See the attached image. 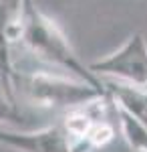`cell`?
Masks as SVG:
<instances>
[{
  "mask_svg": "<svg viewBox=\"0 0 147 152\" xmlns=\"http://www.w3.org/2000/svg\"><path fill=\"white\" fill-rule=\"evenodd\" d=\"M20 43L38 59L73 73V77H77L83 83H87L91 87H95L97 91L107 95L105 81L81 61L75 49L71 47L67 35L63 33V28L46 12L40 10L34 0H22Z\"/></svg>",
  "mask_w": 147,
  "mask_h": 152,
  "instance_id": "1",
  "label": "cell"
},
{
  "mask_svg": "<svg viewBox=\"0 0 147 152\" xmlns=\"http://www.w3.org/2000/svg\"><path fill=\"white\" fill-rule=\"evenodd\" d=\"M12 89L30 104L46 110H73L107 97L77 77H63L50 71L12 65Z\"/></svg>",
  "mask_w": 147,
  "mask_h": 152,
  "instance_id": "2",
  "label": "cell"
},
{
  "mask_svg": "<svg viewBox=\"0 0 147 152\" xmlns=\"http://www.w3.org/2000/svg\"><path fill=\"white\" fill-rule=\"evenodd\" d=\"M95 75H107L115 81L147 87V43L141 33H133L121 49L91 63Z\"/></svg>",
  "mask_w": 147,
  "mask_h": 152,
  "instance_id": "3",
  "label": "cell"
},
{
  "mask_svg": "<svg viewBox=\"0 0 147 152\" xmlns=\"http://www.w3.org/2000/svg\"><path fill=\"white\" fill-rule=\"evenodd\" d=\"M0 144H6L20 152H77L73 140L61 124L32 132L0 128Z\"/></svg>",
  "mask_w": 147,
  "mask_h": 152,
  "instance_id": "4",
  "label": "cell"
},
{
  "mask_svg": "<svg viewBox=\"0 0 147 152\" xmlns=\"http://www.w3.org/2000/svg\"><path fill=\"white\" fill-rule=\"evenodd\" d=\"M107 95L117 107L129 112L131 116L139 118L147 124V87L141 85H131L123 81H109L105 83Z\"/></svg>",
  "mask_w": 147,
  "mask_h": 152,
  "instance_id": "5",
  "label": "cell"
},
{
  "mask_svg": "<svg viewBox=\"0 0 147 152\" xmlns=\"http://www.w3.org/2000/svg\"><path fill=\"white\" fill-rule=\"evenodd\" d=\"M113 107H115V116L119 120L121 134H123L125 142L129 144V148L133 152H147V124L141 122L139 118L131 116L129 112L117 107L115 104H113Z\"/></svg>",
  "mask_w": 147,
  "mask_h": 152,
  "instance_id": "6",
  "label": "cell"
},
{
  "mask_svg": "<svg viewBox=\"0 0 147 152\" xmlns=\"http://www.w3.org/2000/svg\"><path fill=\"white\" fill-rule=\"evenodd\" d=\"M113 136H115L113 124H109L105 118H101V120H97L91 126V130L87 132L85 140L81 142V144H87L91 148H101V146H107L109 142L113 140Z\"/></svg>",
  "mask_w": 147,
  "mask_h": 152,
  "instance_id": "7",
  "label": "cell"
},
{
  "mask_svg": "<svg viewBox=\"0 0 147 152\" xmlns=\"http://www.w3.org/2000/svg\"><path fill=\"white\" fill-rule=\"evenodd\" d=\"M18 120H20V114L16 110V105L8 102V97L0 89V122H18Z\"/></svg>",
  "mask_w": 147,
  "mask_h": 152,
  "instance_id": "8",
  "label": "cell"
}]
</instances>
